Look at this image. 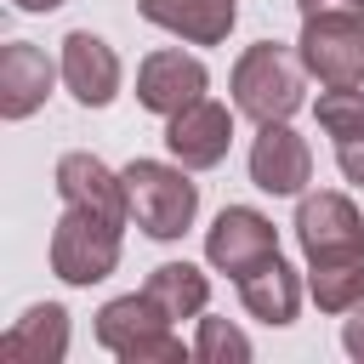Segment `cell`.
<instances>
[{
  "label": "cell",
  "mask_w": 364,
  "mask_h": 364,
  "mask_svg": "<svg viewBox=\"0 0 364 364\" xmlns=\"http://www.w3.org/2000/svg\"><path fill=\"white\" fill-rule=\"evenodd\" d=\"M63 68H51V57L28 40H6L0 46V119H28L46 97H51V80Z\"/></svg>",
  "instance_id": "4fadbf2b"
},
{
  "label": "cell",
  "mask_w": 364,
  "mask_h": 364,
  "mask_svg": "<svg viewBox=\"0 0 364 364\" xmlns=\"http://www.w3.org/2000/svg\"><path fill=\"white\" fill-rule=\"evenodd\" d=\"M63 353H68V313L57 301H34L0 336V358L6 364H63Z\"/></svg>",
  "instance_id": "9a60e30c"
},
{
  "label": "cell",
  "mask_w": 364,
  "mask_h": 364,
  "mask_svg": "<svg viewBox=\"0 0 364 364\" xmlns=\"http://www.w3.org/2000/svg\"><path fill=\"white\" fill-rule=\"evenodd\" d=\"M142 290H148L171 318H199L205 301H210V279H205L193 262H159V267L148 273Z\"/></svg>",
  "instance_id": "ac0fdd59"
},
{
  "label": "cell",
  "mask_w": 364,
  "mask_h": 364,
  "mask_svg": "<svg viewBox=\"0 0 364 364\" xmlns=\"http://www.w3.org/2000/svg\"><path fill=\"white\" fill-rule=\"evenodd\" d=\"M171 324L176 318L148 290H136V296H114L97 313V341L125 364H182L193 347H182V336Z\"/></svg>",
  "instance_id": "7a4b0ae2"
},
{
  "label": "cell",
  "mask_w": 364,
  "mask_h": 364,
  "mask_svg": "<svg viewBox=\"0 0 364 364\" xmlns=\"http://www.w3.org/2000/svg\"><path fill=\"white\" fill-rule=\"evenodd\" d=\"M63 85L74 91V102L80 108H108L114 97H119V57H114V46L102 40V34H91V28H74L68 40H63Z\"/></svg>",
  "instance_id": "8fae6325"
},
{
  "label": "cell",
  "mask_w": 364,
  "mask_h": 364,
  "mask_svg": "<svg viewBox=\"0 0 364 364\" xmlns=\"http://www.w3.org/2000/svg\"><path fill=\"white\" fill-rule=\"evenodd\" d=\"M336 165H341L347 182L364 188V136H341V142H336Z\"/></svg>",
  "instance_id": "44dd1931"
},
{
  "label": "cell",
  "mask_w": 364,
  "mask_h": 364,
  "mask_svg": "<svg viewBox=\"0 0 364 364\" xmlns=\"http://www.w3.org/2000/svg\"><path fill=\"white\" fill-rule=\"evenodd\" d=\"M307 176H313V148H307V136H296L290 119L262 125L256 142H250V182H256L262 193L284 199V193H301Z\"/></svg>",
  "instance_id": "9c48e42d"
},
{
  "label": "cell",
  "mask_w": 364,
  "mask_h": 364,
  "mask_svg": "<svg viewBox=\"0 0 364 364\" xmlns=\"http://www.w3.org/2000/svg\"><path fill=\"white\" fill-rule=\"evenodd\" d=\"M11 6H17V11H57L63 0H11Z\"/></svg>",
  "instance_id": "cb8c5ba5"
},
{
  "label": "cell",
  "mask_w": 364,
  "mask_h": 364,
  "mask_svg": "<svg viewBox=\"0 0 364 364\" xmlns=\"http://www.w3.org/2000/svg\"><path fill=\"white\" fill-rule=\"evenodd\" d=\"M57 193H63V205L91 210V216H102V222H119V228L131 222L125 176L108 171L97 154H63V159H57Z\"/></svg>",
  "instance_id": "30bf717a"
},
{
  "label": "cell",
  "mask_w": 364,
  "mask_h": 364,
  "mask_svg": "<svg viewBox=\"0 0 364 364\" xmlns=\"http://www.w3.org/2000/svg\"><path fill=\"white\" fill-rule=\"evenodd\" d=\"M267 256H279V228H273L262 210H250V205H228V210L205 228V262H210L216 273H228L233 284H239L250 267H262Z\"/></svg>",
  "instance_id": "8992f818"
},
{
  "label": "cell",
  "mask_w": 364,
  "mask_h": 364,
  "mask_svg": "<svg viewBox=\"0 0 364 364\" xmlns=\"http://www.w3.org/2000/svg\"><path fill=\"white\" fill-rule=\"evenodd\" d=\"M307 296L324 313H353L364 301V245L330 250V256H307Z\"/></svg>",
  "instance_id": "e0dca14e"
},
{
  "label": "cell",
  "mask_w": 364,
  "mask_h": 364,
  "mask_svg": "<svg viewBox=\"0 0 364 364\" xmlns=\"http://www.w3.org/2000/svg\"><path fill=\"white\" fill-rule=\"evenodd\" d=\"M205 85H210V74H205V63L188 57V51H148L142 68H136V102H142L148 114H159V119H171V114H182L188 102H199Z\"/></svg>",
  "instance_id": "ba28073f"
},
{
  "label": "cell",
  "mask_w": 364,
  "mask_h": 364,
  "mask_svg": "<svg viewBox=\"0 0 364 364\" xmlns=\"http://www.w3.org/2000/svg\"><path fill=\"white\" fill-rule=\"evenodd\" d=\"M318 125L341 142V136H364V91L358 85H324L318 102H313Z\"/></svg>",
  "instance_id": "d6986e66"
},
{
  "label": "cell",
  "mask_w": 364,
  "mask_h": 364,
  "mask_svg": "<svg viewBox=\"0 0 364 364\" xmlns=\"http://www.w3.org/2000/svg\"><path fill=\"white\" fill-rule=\"evenodd\" d=\"M114 267H119V222L63 205L51 228V273L63 284H102Z\"/></svg>",
  "instance_id": "277c9868"
},
{
  "label": "cell",
  "mask_w": 364,
  "mask_h": 364,
  "mask_svg": "<svg viewBox=\"0 0 364 364\" xmlns=\"http://www.w3.org/2000/svg\"><path fill=\"white\" fill-rule=\"evenodd\" d=\"M193 358L199 364H245L250 358V336L228 318H199V336H193Z\"/></svg>",
  "instance_id": "ffe728a7"
},
{
  "label": "cell",
  "mask_w": 364,
  "mask_h": 364,
  "mask_svg": "<svg viewBox=\"0 0 364 364\" xmlns=\"http://www.w3.org/2000/svg\"><path fill=\"white\" fill-rule=\"evenodd\" d=\"M296 239H301V256H330V250H353L364 245V216L347 193L324 188V193H301L296 205Z\"/></svg>",
  "instance_id": "7c38bea8"
},
{
  "label": "cell",
  "mask_w": 364,
  "mask_h": 364,
  "mask_svg": "<svg viewBox=\"0 0 364 364\" xmlns=\"http://www.w3.org/2000/svg\"><path fill=\"white\" fill-rule=\"evenodd\" d=\"M341 347H347V353H353V358L364 364V301H358V307L347 313V324H341Z\"/></svg>",
  "instance_id": "7402d4cb"
},
{
  "label": "cell",
  "mask_w": 364,
  "mask_h": 364,
  "mask_svg": "<svg viewBox=\"0 0 364 364\" xmlns=\"http://www.w3.org/2000/svg\"><path fill=\"white\" fill-rule=\"evenodd\" d=\"M233 108L256 125L290 119L301 108V57H290L273 40L245 46V57L233 63Z\"/></svg>",
  "instance_id": "3957f363"
},
{
  "label": "cell",
  "mask_w": 364,
  "mask_h": 364,
  "mask_svg": "<svg viewBox=\"0 0 364 364\" xmlns=\"http://www.w3.org/2000/svg\"><path fill=\"white\" fill-rule=\"evenodd\" d=\"M228 142H233V114L216 97H199V102H188L182 114L165 119V148L188 171H216L228 159Z\"/></svg>",
  "instance_id": "52a82bcc"
},
{
  "label": "cell",
  "mask_w": 364,
  "mask_h": 364,
  "mask_svg": "<svg viewBox=\"0 0 364 364\" xmlns=\"http://www.w3.org/2000/svg\"><path fill=\"white\" fill-rule=\"evenodd\" d=\"M136 11L188 46H222L239 23V0H136Z\"/></svg>",
  "instance_id": "5bb4252c"
},
{
  "label": "cell",
  "mask_w": 364,
  "mask_h": 364,
  "mask_svg": "<svg viewBox=\"0 0 364 364\" xmlns=\"http://www.w3.org/2000/svg\"><path fill=\"white\" fill-rule=\"evenodd\" d=\"M296 57L318 85H364V11L301 17Z\"/></svg>",
  "instance_id": "5b68a950"
},
{
  "label": "cell",
  "mask_w": 364,
  "mask_h": 364,
  "mask_svg": "<svg viewBox=\"0 0 364 364\" xmlns=\"http://www.w3.org/2000/svg\"><path fill=\"white\" fill-rule=\"evenodd\" d=\"M301 17H318V11H364V0H296Z\"/></svg>",
  "instance_id": "603a6c76"
},
{
  "label": "cell",
  "mask_w": 364,
  "mask_h": 364,
  "mask_svg": "<svg viewBox=\"0 0 364 364\" xmlns=\"http://www.w3.org/2000/svg\"><path fill=\"white\" fill-rule=\"evenodd\" d=\"M125 199H131V222L148 239H182L199 216V182H188V165H165V159H131L125 171Z\"/></svg>",
  "instance_id": "6da1fadb"
},
{
  "label": "cell",
  "mask_w": 364,
  "mask_h": 364,
  "mask_svg": "<svg viewBox=\"0 0 364 364\" xmlns=\"http://www.w3.org/2000/svg\"><path fill=\"white\" fill-rule=\"evenodd\" d=\"M239 301H245V313L262 318V324H290L296 307H301V279H296V267H290L284 256H267L262 267H250V273L239 279Z\"/></svg>",
  "instance_id": "2e32d148"
}]
</instances>
